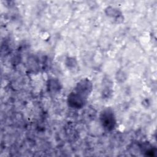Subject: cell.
Here are the masks:
<instances>
[{
    "mask_svg": "<svg viewBox=\"0 0 157 157\" xmlns=\"http://www.w3.org/2000/svg\"><path fill=\"white\" fill-rule=\"evenodd\" d=\"M113 113L110 110H104L101 116L102 125L107 129H112L115 123Z\"/></svg>",
    "mask_w": 157,
    "mask_h": 157,
    "instance_id": "6da1fadb",
    "label": "cell"
}]
</instances>
